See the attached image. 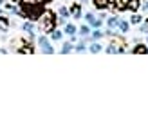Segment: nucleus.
Wrapping results in <instances>:
<instances>
[{
  "instance_id": "nucleus-19",
  "label": "nucleus",
  "mask_w": 148,
  "mask_h": 134,
  "mask_svg": "<svg viewBox=\"0 0 148 134\" xmlns=\"http://www.w3.org/2000/svg\"><path fill=\"white\" fill-rule=\"evenodd\" d=\"M85 49H87V47H85V44H83V42H81V44H78V47H76V51H78V53H83Z\"/></svg>"
},
{
  "instance_id": "nucleus-22",
  "label": "nucleus",
  "mask_w": 148,
  "mask_h": 134,
  "mask_svg": "<svg viewBox=\"0 0 148 134\" xmlns=\"http://www.w3.org/2000/svg\"><path fill=\"white\" fill-rule=\"evenodd\" d=\"M107 51H108V53H117V51H119V49H117V47H114V44H112V46H110V47H108Z\"/></svg>"
},
{
  "instance_id": "nucleus-24",
  "label": "nucleus",
  "mask_w": 148,
  "mask_h": 134,
  "mask_svg": "<svg viewBox=\"0 0 148 134\" xmlns=\"http://www.w3.org/2000/svg\"><path fill=\"white\" fill-rule=\"evenodd\" d=\"M51 2H54V0H40V4H51Z\"/></svg>"
},
{
  "instance_id": "nucleus-13",
  "label": "nucleus",
  "mask_w": 148,
  "mask_h": 134,
  "mask_svg": "<svg viewBox=\"0 0 148 134\" xmlns=\"http://www.w3.org/2000/svg\"><path fill=\"white\" fill-rule=\"evenodd\" d=\"M88 33H90V27H88V26H81V27H79V35L87 36Z\"/></svg>"
},
{
  "instance_id": "nucleus-12",
  "label": "nucleus",
  "mask_w": 148,
  "mask_h": 134,
  "mask_svg": "<svg viewBox=\"0 0 148 134\" xmlns=\"http://www.w3.org/2000/svg\"><path fill=\"white\" fill-rule=\"evenodd\" d=\"M69 51H72V44L71 42H65L63 47H62V53H69Z\"/></svg>"
},
{
  "instance_id": "nucleus-10",
  "label": "nucleus",
  "mask_w": 148,
  "mask_h": 134,
  "mask_svg": "<svg viewBox=\"0 0 148 134\" xmlns=\"http://www.w3.org/2000/svg\"><path fill=\"white\" fill-rule=\"evenodd\" d=\"M38 44H40V47L43 49V47H47V46H49V40L45 38V36H40V38H38Z\"/></svg>"
},
{
  "instance_id": "nucleus-23",
  "label": "nucleus",
  "mask_w": 148,
  "mask_h": 134,
  "mask_svg": "<svg viewBox=\"0 0 148 134\" xmlns=\"http://www.w3.org/2000/svg\"><path fill=\"white\" fill-rule=\"evenodd\" d=\"M101 36H103L101 31H96V33H94V38H101Z\"/></svg>"
},
{
  "instance_id": "nucleus-17",
  "label": "nucleus",
  "mask_w": 148,
  "mask_h": 134,
  "mask_svg": "<svg viewBox=\"0 0 148 134\" xmlns=\"http://www.w3.org/2000/svg\"><path fill=\"white\" fill-rule=\"evenodd\" d=\"M132 24H141V17H139V15H134V17H132Z\"/></svg>"
},
{
  "instance_id": "nucleus-14",
  "label": "nucleus",
  "mask_w": 148,
  "mask_h": 134,
  "mask_svg": "<svg viewBox=\"0 0 148 134\" xmlns=\"http://www.w3.org/2000/svg\"><path fill=\"white\" fill-rule=\"evenodd\" d=\"M134 53H136V55H141V53H148V49H146L145 46H139V47H136V49H134Z\"/></svg>"
},
{
  "instance_id": "nucleus-1",
  "label": "nucleus",
  "mask_w": 148,
  "mask_h": 134,
  "mask_svg": "<svg viewBox=\"0 0 148 134\" xmlns=\"http://www.w3.org/2000/svg\"><path fill=\"white\" fill-rule=\"evenodd\" d=\"M56 24V18H54V15L51 13V11H45V13H42V29L45 33H51L53 31V27Z\"/></svg>"
},
{
  "instance_id": "nucleus-6",
  "label": "nucleus",
  "mask_w": 148,
  "mask_h": 134,
  "mask_svg": "<svg viewBox=\"0 0 148 134\" xmlns=\"http://www.w3.org/2000/svg\"><path fill=\"white\" fill-rule=\"evenodd\" d=\"M139 6H141V4H139V0H128V9L130 11H137Z\"/></svg>"
},
{
  "instance_id": "nucleus-26",
  "label": "nucleus",
  "mask_w": 148,
  "mask_h": 134,
  "mask_svg": "<svg viewBox=\"0 0 148 134\" xmlns=\"http://www.w3.org/2000/svg\"><path fill=\"white\" fill-rule=\"evenodd\" d=\"M108 2H114V0H108Z\"/></svg>"
},
{
  "instance_id": "nucleus-16",
  "label": "nucleus",
  "mask_w": 148,
  "mask_h": 134,
  "mask_svg": "<svg viewBox=\"0 0 148 134\" xmlns=\"http://www.w3.org/2000/svg\"><path fill=\"white\" fill-rule=\"evenodd\" d=\"M42 53H45V55H53V53H54V49L51 47V46H47V47H43V49H42Z\"/></svg>"
},
{
  "instance_id": "nucleus-4",
  "label": "nucleus",
  "mask_w": 148,
  "mask_h": 134,
  "mask_svg": "<svg viewBox=\"0 0 148 134\" xmlns=\"http://www.w3.org/2000/svg\"><path fill=\"white\" fill-rule=\"evenodd\" d=\"M92 2H94V6L96 7H98V9H107V7H108V0H92Z\"/></svg>"
},
{
  "instance_id": "nucleus-21",
  "label": "nucleus",
  "mask_w": 148,
  "mask_h": 134,
  "mask_svg": "<svg viewBox=\"0 0 148 134\" xmlns=\"http://www.w3.org/2000/svg\"><path fill=\"white\" fill-rule=\"evenodd\" d=\"M139 31H141V33H148V24H143L141 27H139Z\"/></svg>"
},
{
  "instance_id": "nucleus-18",
  "label": "nucleus",
  "mask_w": 148,
  "mask_h": 134,
  "mask_svg": "<svg viewBox=\"0 0 148 134\" xmlns=\"http://www.w3.org/2000/svg\"><path fill=\"white\" fill-rule=\"evenodd\" d=\"M53 38L54 40H62V31H53Z\"/></svg>"
},
{
  "instance_id": "nucleus-5",
  "label": "nucleus",
  "mask_w": 148,
  "mask_h": 134,
  "mask_svg": "<svg viewBox=\"0 0 148 134\" xmlns=\"http://www.w3.org/2000/svg\"><path fill=\"white\" fill-rule=\"evenodd\" d=\"M117 27H119V31L121 33H128V22H125V20H119V22H117Z\"/></svg>"
},
{
  "instance_id": "nucleus-15",
  "label": "nucleus",
  "mask_w": 148,
  "mask_h": 134,
  "mask_svg": "<svg viewBox=\"0 0 148 134\" xmlns=\"http://www.w3.org/2000/svg\"><path fill=\"white\" fill-rule=\"evenodd\" d=\"M90 51H92V53H99V51H101V46H99V44H92V46H90Z\"/></svg>"
},
{
  "instance_id": "nucleus-11",
  "label": "nucleus",
  "mask_w": 148,
  "mask_h": 134,
  "mask_svg": "<svg viewBox=\"0 0 148 134\" xmlns=\"http://www.w3.org/2000/svg\"><path fill=\"white\" fill-rule=\"evenodd\" d=\"M24 31L29 33V35H33V24H31V22H25V24H24Z\"/></svg>"
},
{
  "instance_id": "nucleus-8",
  "label": "nucleus",
  "mask_w": 148,
  "mask_h": 134,
  "mask_svg": "<svg viewBox=\"0 0 148 134\" xmlns=\"http://www.w3.org/2000/svg\"><path fill=\"white\" fill-rule=\"evenodd\" d=\"M65 33H67L69 36H72L74 33H76V26H72V24H67V26H65Z\"/></svg>"
},
{
  "instance_id": "nucleus-20",
  "label": "nucleus",
  "mask_w": 148,
  "mask_h": 134,
  "mask_svg": "<svg viewBox=\"0 0 148 134\" xmlns=\"http://www.w3.org/2000/svg\"><path fill=\"white\" fill-rule=\"evenodd\" d=\"M60 17H63V18H67V17H69V11L65 9V7H62V9H60Z\"/></svg>"
},
{
  "instance_id": "nucleus-25",
  "label": "nucleus",
  "mask_w": 148,
  "mask_h": 134,
  "mask_svg": "<svg viewBox=\"0 0 148 134\" xmlns=\"http://www.w3.org/2000/svg\"><path fill=\"white\" fill-rule=\"evenodd\" d=\"M143 9H145V11H146V9H148V2H146V4H145V6H143Z\"/></svg>"
},
{
  "instance_id": "nucleus-7",
  "label": "nucleus",
  "mask_w": 148,
  "mask_h": 134,
  "mask_svg": "<svg viewBox=\"0 0 148 134\" xmlns=\"http://www.w3.org/2000/svg\"><path fill=\"white\" fill-rule=\"evenodd\" d=\"M71 13L74 15V18H81V7L79 6H72L71 7Z\"/></svg>"
},
{
  "instance_id": "nucleus-2",
  "label": "nucleus",
  "mask_w": 148,
  "mask_h": 134,
  "mask_svg": "<svg viewBox=\"0 0 148 134\" xmlns=\"http://www.w3.org/2000/svg\"><path fill=\"white\" fill-rule=\"evenodd\" d=\"M87 22H88L90 26H94V27H99V26H101V18H99V20H98V18H94V15H92V13H88V15H87Z\"/></svg>"
},
{
  "instance_id": "nucleus-9",
  "label": "nucleus",
  "mask_w": 148,
  "mask_h": 134,
  "mask_svg": "<svg viewBox=\"0 0 148 134\" xmlns=\"http://www.w3.org/2000/svg\"><path fill=\"white\" fill-rule=\"evenodd\" d=\"M117 22H119V20H117L116 17H110V18H108V22H107V24H108V29L117 27Z\"/></svg>"
},
{
  "instance_id": "nucleus-3",
  "label": "nucleus",
  "mask_w": 148,
  "mask_h": 134,
  "mask_svg": "<svg viewBox=\"0 0 148 134\" xmlns=\"http://www.w3.org/2000/svg\"><path fill=\"white\" fill-rule=\"evenodd\" d=\"M114 2H116V9H117V11L128 9V0H114Z\"/></svg>"
}]
</instances>
